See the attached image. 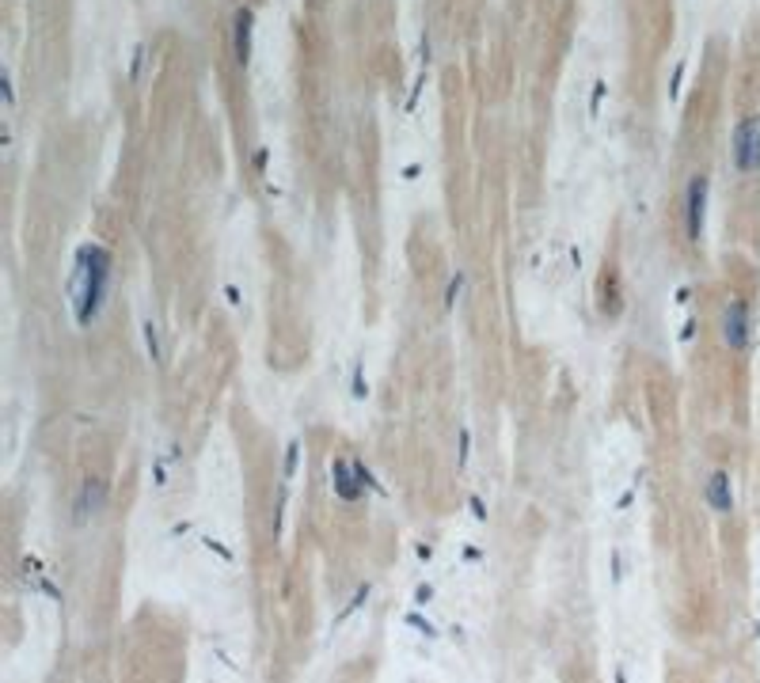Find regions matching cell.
Returning a JSON list of instances; mask_svg holds the SVG:
<instances>
[{"mask_svg":"<svg viewBox=\"0 0 760 683\" xmlns=\"http://www.w3.org/2000/svg\"><path fill=\"white\" fill-rule=\"evenodd\" d=\"M719 338L726 350L734 353H745L753 342V308L749 301H741V296H730L719 311Z\"/></svg>","mask_w":760,"mask_h":683,"instance_id":"7a4b0ae2","label":"cell"},{"mask_svg":"<svg viewBox=\"0 0 760 683\" xmlns=\"http://www.w3.org/2000/svg\"><path fill=\"white\" fill-rule=\"evenodd\" d=\"M73 308H77V323H95L107 304L110 293V254L100 244H84L77 251V266H73Z\"/></svg>","mask_w":760,"mask_h":683,"instance_id":"6da1fadb","label":"cell"},{"mask_svg":"<svg viewBox=\"0 0 760 683\" xmlns=\"http://www.w3.org/2000/svg\"><path fill=\"white\" fill-rule=\"evenodd\" d=\"M331 482H335V494L343 497V502H358L369 486V471L358 463V460H335L331 463Z\"/></svg>","mask_w":760,"mask_h":683,"instance_id":"277c9868","label":"cell"},{"mask_svg":"<svg viewBox=\"0 0 760 683\" xmlns=\"http://www.w3.org/2000/svg\"><path fill=\"white\" fill-rule=\"evenodd\" d=\"M703 502H707L715 512H734V482H730L726 471L707 475V482H703Z\"/></svg>","mask_w":760,"mask_h":683,"instance_id":"8992f818","label":"cell"},{"mask_svg":"<svg viewBox=\"0 0 760 683\" xmlns=\"http://www.w3.org/2000/svg\"><path fill=\"white\" fill-rule=\"evenodd\" d=\"M251 8H240L232 20V50H236V61L247 65L251 61Z\"/></svg>","mask_w":760,"mask_h":683,"instance_id":"ba28073f","label":"cell"},{"mask_svg":"<svg viewBox=\"0 0 760 683\" xmlns=\"http://www.w3.org/2000/svg\"><path fill=\"white\" fill-rule=\"evenodd\" d=\"M730 156L741 175L760 171V118H741L734 137H730Z\"/></svg>","mask_w":760,"mask_h":683,"instance_id":"3957f363","label":"cell"},{"mask_svg":"<svg viewBox=\"0 0 760 683\" xmlns=\"http://www.w3.org/2000/svg\"><path fill=\"white\" fill-rule=\"evenodd\" d=\"M103 509H107V486H103V478H88L80 486V494H77V520L80 524L84 520H95Z\"/></svg>","mask_w":760,"mask_h":683,"instance_id":"52a82bcc","label":"cell"},{"mask_svg":"<svg viewBox=\"0 0 760 683\" xmlns=\"http://www.w3.org/2000/svg\"><path fill=\"white\" fill-rule=\"evenodd\" d=\"M703 221H707V179L696 175L684 190V236L692 239V244L703 232Z\"/></svg>","mask_w":760,"mask_h":683,"instance_id":"5b68a950","label":"cell"},{"mask_svg":"<svg viewBox=\"0 0 760 683\" xmlns=\"http://www.w3.org/2000/svg\"><path fill=\"white\" fill-rule=\"evenodd\" d=\"M460 289H464V277L457 274L453 281H449V293H445V304H449V308H453V304H457V296H460Z\"/></svg>","mask_w":760,"mask_h":683,"instance_id":"9c48e42d","label":"cell"}]
</instances>
